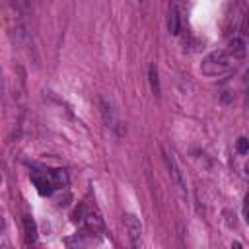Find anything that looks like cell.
Masks as SVG:
<instances>
[{
	"label": "cell",
	"mask_w": 249,
	"mask_h": 249,
	"mask_svg": "<svg viewBox=\"0 0 249 249\" xmlns=\"http://www.w3.org/2000/svg\"><path fill=\"white\" fill-rule=\"evenodd\" d=\"M230 66H231V56L226 51H214L202 60L200 72L206 76H222L230 70Z\"/></svg>",
	"instance_id": "obj_1"
},
{
	"label": "cell",
	"mask_w": 249,
	"mask_h": 249,
	"mask_svg": "<svg viewBox=\"0 0 249 249\" xmlns=\"http://www.w3.org/2000/svg\"><path fill=\"white\" fill-rule=\"evenodd\" d=\"M31 181H33V185H35V189H37V193H39L41 196H49V195L56 189L51 171H49V173H37V171H33V173H31Z\"/></svg>",
	"instance_id": "obj_2"
},
{
	"label": "cell",
	"mask_w": 249,
	"mask_h": 249,
	"mask_svg": "<svg viewBox=\"0 0 249 249\" xmlns=\"http://www.w3.org/2000/svg\"><path fill=\"white\" fill-rule=\"evenodd\" d=\"M165 165H167V169H169V177H171V181L175 183L177 191H179L181 195H187V185H185V179H183V175H181V171H179L177 161L173 160V156L165 154Z\"/></svg>",
	"instance_id": "obj_3"
},
{
	"label": "cell",
	"mask_w": 249,
	"mask_h": 249,
	"mask_svg": "<svg viewBox=\"0 0 249 249\" xmlns=\"http://www.w3.org/2000/svg\"><path fill=\"white\" fill-rule=\"evenodd\" d=\"M123 222H124V226H126V231H128L132 243L136 245L138 239H140V235H142V224H140V220H138L134 214H124V216H123Z\"/></svg>",
	"instance_id": "obj_4"
},
{
	"label": "cell",
	"mask_w": 249,
	"mask_h": 249,
	"mask_svg": "<svg viewBox=\"0 0 249 249\" xmlns=\"http://www.w3.org/2000/svg\"><path fill=\"white\" fill-rule=\"evenodd\" d=\"M226 53H228L231 58H241V56H245V43H243L241 39L233 37V39L228 43Z\"/></svg>",
	"instance_id": "obj_5"
},
{
	"label": "cell",
	"mask_w": 249,
	"mask_h": 249,
	"mask_svg": "<svg viewBox=\"0 0 249 249\" xmlns=\"http://www.w3.org/2000/svg\"><path fill=\"white\" fill-rule=\"evenodd\" d=\"M99 105H101V113H103V119H105V123H107V126H111V128H115L117 126V119H115V111H113V107H111V103L107 101V99H99Z\"/></svg>",
	"instance_id": "obj_6"
},
{
	"label": "cell",
	"mask_w": 249,
	"mask_h": 249,
	"mask_svg": "<svg viewBox=\"0 0 249 249\" xmlns=\"http://www.w3.org/2000/svg\"><path fill=\"white\" fill-rule=\"evenodd\" d=\"M23 231H25V243L27 245L29 243H35V239H37V226H35V222H33L31 216H25L23 218Z\"/></svg>",
	"instance_id": "obj_7"
},
{
	"label": "cell",
	"mask_w": 249,
	"mask_h": 249,
	"mask_svg": "<svg viewBox=\"0 0 249 249\" xmlns=\"http://www.w3.org/2000/svg\"><path fill=\"white\" fill-rule=\"evenodd\" d=\"M167 29L171 35H177L179 33V14H177V8L173 6L171 12H169V19H167Z\"/></svg>",
	"instance_id": "obj_8"
},
{
	"label": "cell",
	"mask_w": 249,
	"mask_h": 249,
	"mask_svg": "<svg viewBox=\"0 0 249 249\" xmlns=\"http://www.w3.org/2000/svg\"><path fill=\"white\" fill-rule=\"evenodd\" d=\"M51 175H53V181H54L56 189H62V187H66V185H68V175H66V171H64V169H53V171H51Z\"/></svg>",
	"instance_id": "obj_9"
},
{
	"label": "cell",
	"mask_w": 249,
	"mask_h": 249,
	"mask_svg": "<svg viewBox=\"0 0 249 249\" xmlns=\"http://www.w3.org/2000/svg\"><path fill=\"white\" fill-rule=\"evenodd\" d=\"M148 74H150L152 91H154V95L158 97V95H160V80H158V70H156V64H150V70H148Z\"/></svg>",
	"instance_id": "obj_10"
},
{
	"label": "cell",
	"mask_w": 249,
	"mask_h": 249,
	"mask_svg": "<svg viewBox=\"0 0 249 249\" xmlns=\"http://www.w3.org/2000/svg\"><path fill=\"white\" fill-rule=\"evenodd\" d=\"M235 150H237L239 154H247V152H249V138L239 136L237 142H235Z\"/></svg>",
	"instance_id": "obj_11"
},
{
	"label": "cell",
	"mask_w": 249,
	"mask_h": 249,
	"mask_svg": "<svg viewBox=\"0 0 249 249\" xmlns=\"http://www.w3.org/2000/svg\"><path fill=\"white\" fill-rule=\"evenodd\" d=\"M241 29H243V33H245V35H249V12H247V14H245V18H243Z\"/></svg>",
	"instance_id": "obj_12"
},
{
	"label": "cell",
	"mask_w": 249,
	"mask_h": 249,
	"mask_svg": "<svg viewBox=\"0 0 249 249\" xmlns=\"http://www.w3.org/2000/svg\"><path fill=\"white\" fill-rule=\"evenodd\" d=\"M245 177H247V181H249V160L245 161Z\"/></svg>",
	"instance_id": "obj_13"
},
{
	"label": "cell",
	"mask_w": 249,
	"mask_h": 249,
	"mask_svg": "<svg viewBox=\"0 0 249 249\" xmlns=\"http://www.w3.org/2000/svg\"><path fill=\"white\" fill-rule=\"evenodd\" d=\"M245 222L249 224V206H247V210H245Z\"/></svg>",
	"instance_id": "obj_14"
},
{
	"label": "cell",
	"mask_w": 249,
	"mask_h": 249,
	"mask_svg": "<svg viewBox=\"0 0 249 249\" xmlns=\"http://www.w3.org/2000/svg\"><path fill=\"white\" fill-rule=\"evenodd\" d=\"M245 204H247V206H249V193H247V195H245Z\"/></svg>",
	"instance_id": "obj_15"
},
{
	"label": "cell",
	"mask_w": 249,
	"mask_h": 249,
	"mask_svg": "<svg viewBox=\"0 0 249 249\" xmlns=\"http://www.w3.org/2000/svg\"><path fill=\"white\" fill-rule=\"evenodd\" d=\"M245 82H247V84H249V72H247V76H245Z\"/></svg>",
	"instance_id": "obj_16"
}]
</instances>
